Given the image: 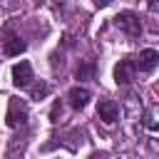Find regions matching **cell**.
Instances as JSON below:
<instances>
[{
  "mask_svg": "<svg viewBox=\"0 0 159 159\" xmlns=\"http://www.w3.org/2000/svg\"><path fill=\"white\" fill-rule=\"evenodd\" d=\"M7 124L10 127H25L27 124V104L20 99H10L7 104Z\"/></svg>",
  "mask_w": 159,
  "mask_h": 159,
  "instance_id": "1",
  "label": "cell"
},
{
  "mask_svg": "<svg viewBox=\"0 0 159 159\" xmlns=\"http://www.w3.org/2000/svg\"><path fill=\"white\" fill-rule=\"evenodd\" d=\"M32 80H35V77H32V67H30V62L22 60V62H17V65L12 67V84H15V87L22 89V87H27Z\"/></svg>",
  "mask_w": 159,
  "mask_h": 159,
  "instance_id": "2",
  "label": "cell"
},
{
  "mask_svg": "<svg viewBox=\"0 0 159 159\" xmlns=\"http://www.w3.org/2000/svg\"><path fill=\"white\" fill-rule=\"evenodd\" d=\"M117 25H119V27H122V30H124L127 35H132V37H137V35L142 32L139 17H137L134 12H129V10H127V12H119V15H117Z\"/></svg>",
  "mask_w": 159,
  "mask_h": 159,
  "instance_id": "3",
  "label": "cell"
},
{
  "mask_svg": "<svg viewBox=\"0 0 159 159\" xmlns=\"http://www.w3.org/2000/svg\"><path fill=\"white\" fill-rule=\"evenodd\" d=\"M134 60H122L117 67H114V80H117V84H129L132 80H134Z\"/></svg>",
  "mask_w": 159,
  "mask_h": 159,
  "instance_id": "4",
  "label": "cell"
},
{
  "mask_svg": "<svg viewBox=\"0 0 159 159\" xmlns=\"http://www.w3.org/2000/svg\"><path fill=\"white\" fill-rule=\"evenodd\" d=\"M157 62H159V52L157 50H142L137 62H134V67H139L142 72H152L157 67Z\"/></svg>",
  "mask_w": 159,
  "mask_h": 159,
  "instance_id": "5",
  "label": "cell"
},
{
  "mask_svg": "<svg viewBox=\"0 0 159 159\" xmlns=\"http://www.w3.org/2000/svg\"><path fill=\"white\" fill-rule=\"evenodd\" d=\"M97 114H99V119H104L107 124H112V122L119 117V107H117V102H112V99H99Z\"/></svg>",
  "mask_w": 159,
  "mask_h": 159,
  "instance_id": "6",
  "label": "cell"
},
{
  "mask_svg": "<svg viewBox=\"0 0 159 159\" xmlns=\"http://www.w3.org/2000/svg\"><path fill=\"white\" fill-rule=\"evenodd\" d=\"M67 99H70V104H72L75 109H84L87 102H89V92H87L84 87H72V89L67 92Z\"/></svg>",
  "mask_w": 159,
  "mask_h": 159,
  "instance_id": "7",
  "label": "cell"
},
{
  "mask_svg": "<svg viewBox=\"0 0 159 159\" xmlns=\"http://www.w3.org/2000/svg\"><path fill=\"white\" fill-rule=\"evenodd\" d=\"M0 42H2V52H5V55H10V57H12V55L25 52V47H27V45H25V40H22V37H17V35H7V40H0Z\"/></svg>",
  "mask_w": 159,
  "mask_h": 159,
  "instance_id": "8",
  "label": "cell"
},
{
  "mask_svg": "<svg viewBox=\"0 0 159 159\" xmlns=\"http://www.w3.org/2000/svg\"><path fill=\"white\" fill-rule=\"evenodd\" d=\"M30 92H32V99H42V97H47V94H50V84L40 82V84H35Z\"/></svg>",
  "mask_w": 159,
  "mask_h": 159,
  "instance_id": "9",
  "label": "cell"
},
{
  "mask_svg": "<svg viewBox=\"0 0 159 159\" xmlns=\"http://www.w3.org/2000/svg\"><path fill=\"white\" fill-rule=\"evenodd\" d=\"M92 75H94V62H87V65L77 67V77H80V80H89Z\"/></svg>",
  "mask_w": 159,
  "mask_h": 159,
  "instance_id": "10",
  "label": "cell"
},
{
  "mask_svg": "<svg viewBox=\"0 0 159 159\" xmlns=\"http://www.w3.org/2000/svg\"><path fill=\"white\" fill-rule=\"evenodd\" d=\"M62 114V107H60V102H55L52 104V112H50V117H52V122H57V117Z\"/></svg>",
  "mask_w": 159,
  "mask_h": 159,
  "instance_id": "11",
  "label": "cell"
},
{
  "mask_svg": "<svg viewBox=\"0 0 159 159\" xmlns=\"http://www.w3.org/2000/svg\"><path fill=\"white\" fill-rule=\"evenodd\" d=\"M89 159H104V154H92Z\"/></svg>",
  "mask_w": 159,
  "mask_h": 159,
  "instance_id": "12",
  "label": "cell"
}]
</instances>
